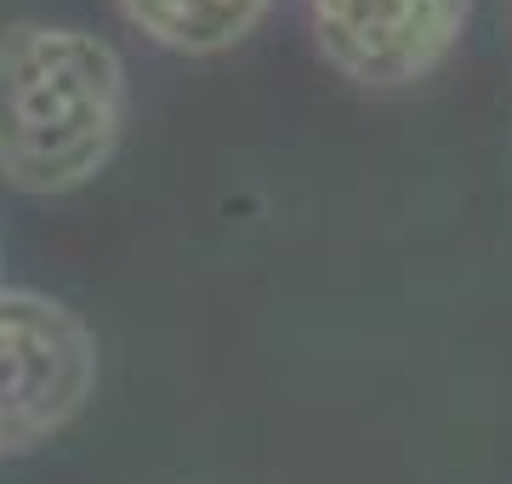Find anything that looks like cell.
<instances>
[{
  "mask_svg": "<svg viewBox=\"0 0 512 484\" xmlns=\"http://www.w3.org/2000/svg\"><path fill=\"white\" fill-rule=\"evenodd\" d=\"M126 126V63L103 35L12 23L0 35V177L69 194L109 166Z\"/></svg>",
  "mask_w": 512,
  "mask_h": 484,
  "instance_id": "1",
  "label": "cell"
},
{
  "mask_svg": "<svg viewBox=\"0 0 512 484\" xmlns=\"http://www.w3.org/2000/svg\"><path fill=\"white\" fill-rule=\"evenodd\" d=\"M92 388V331L40 291H0V450L52 439Z\"/></svg>",
  "mask_w": 512,
  "mask_h": 484,
  "instance_id": "2",
  "label": "cell"
},
{
  "mask_svg": "<svg viewBox=\"0 0 512 484\" xmlns=\"http://www.w3.org/2000/svg\"><path fill=\"white\" fill-rule=\"evenodd\" d=\"M473 0H308L325 63L359 86H416L456 52Z\"/></svg>",
  "mask_w": 512,
  "mask_h": 484,
  "instance_id": "3",
  "label": "cell"
},
{
  "mask_svg": "<svg viewBox=\"0 0 512 484\" xmlns=\"http://www.w3.org/2000/svg\"><path fill=\"white\" fill-rule=\"evenodd\" d=\"M148 40H160L171 52H228L251 35L256 23L274 12V0H120Z\"/></svg>",
  "mask_w": 512,
  "mask_h": 484,
  "instance_id": "4",
  "label": "cell"
}]
</instances>
